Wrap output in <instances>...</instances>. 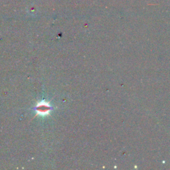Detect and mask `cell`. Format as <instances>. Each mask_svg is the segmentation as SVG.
I'll return each instance as SVG.
<instances>
[{
  "label": "cell",
  "instance_id": "1",
  "mask_svg": "<svg viewBox=\"0 0 170 170\" xmlns=\"http://www.w3.org/2000/svg\"><path fill=\"white\" fill-rule=\"evenodd\" d=\"M49 110V106H38V110L37 111L39 112H43V113H45L47 112H48Z\"/></svg>",
  "mask_w": 170,
  "mask_h": 170
}]
</instances>
